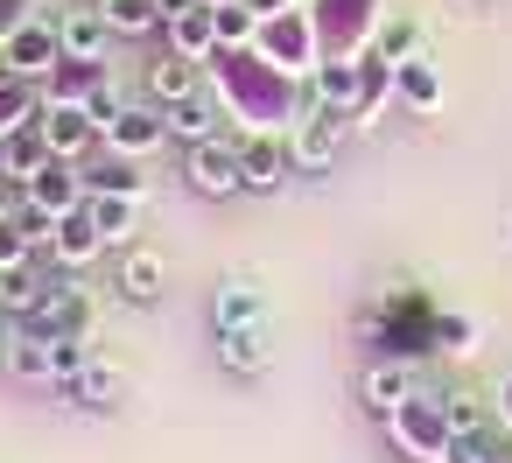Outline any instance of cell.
Returning <instances> with one entry per match:
<instances>
[{"mask_svg": "<svg viewBox=\"0 0 512 463\" xmlns=\"http://www.w3.org/2000/svg\"><path fill=\"white\" fill-rule=\"evenodd\" d=\"M393 421V435L407 442V456L414 463H456V435H449V414H442V400H407L400 414H386Z\"/></svg>", "mask_w": 512, "mask_h": 463, "instance_id": "obj_1", "label": "cell"}, {"mask_svg": "<svg viewBox=\"0 0 512 463\" xmlns=\"http://www.w3.org/2000/svg\"><path fill=\"white\" fill-rule=\"evenodd\" d=\"M22 190H29V218L50 225V232H57V218H71V211L92 204V190H85V176H78L71 162H50V169H43L36 183H22Z\"/></svg>", "mask_w": 512, "mask_h": 463, "instance_id": "obj_2", "label": "cell"}, {"mask_svg": "<svg viewBox=\"0 0 512 463\" xmlns=\"http://www.w3.org/2000/svg\"><path fill=\"white\" fill-rule=\"evenodd\" d=\"M36 127H43V141H50L57 162H78V155L99 141V120H92V106H78V99H57L50 113H36Z\"/></svg>", "mask_w": 512, "mask_h": 463, "instance_id": "obj_3", "label": "cell"}, {"mask_svg": "<svg viewBox=\"0 0 512 463\" xmlns=\"http://www.w3.org/2000/svg\"><path fill=\"white\" fill-rule=\"evenodd\" d=\"M190 190H197V197H232V190H246V155L225 148V141L190 148Z\"/></svg>", "mask_w": 512, "mask_h": 463, "instance_id": "obj_4", "label": "cell"}, {"mask_svg": "<svg viewBox=\"0 0 512 463\" xmlns=\"http://www.w3.org/2000/svg\"><path fill=\"white\" fill-rule=\"evenodd\" d=\"M218 365H232L239 379H260L274 365V330L267 323H218Z\"/></svg>", "mask_w": 512, "mask_h": 463, "instance_id": "obj_5", "label": "cell"}, {"mask_svg": "<svg viewBox=\"0 0 512 463\" xmlns=\"http://www.w3.org/2000/svg\"><path fill=\"white\" fill-rule=\"evenodd\" d=\"M169 134V120H162V106H120L113 120H106V148L120 155V162H134V155H148L155 141Z\"/></svg>", "mask_w": 512, "mask_h": 463, "instance_id": "obj_6", "label": "cell"}, {"mask_svg": "<svg viewBox=\"0 0 512 463\" xmlns=\"http://www.w3.org/2000/svg\"><path fill=\"white\" fill-rule=\"evenodd\" d=\"M85 323H92V295H85L78 281L50 288V295L36 302V316H29V330H43V337H85Z\"/></svg>", "mask_w": 512, "mask_h": 463, "instance_id": "obj_7", "label": "cell"}, {"mask_svg": "<svg viewBox=\"0 0 512 463\" xmlns=\"http://www.w3.org/2000/svg\"><path fill=\"white\" fill-rule=\"evenodd\" d=\"M169 43L176 57H211L218 50V8H204V0H183V8H169Z\"/></svg>", "mask_w": 512, "mask_h": 463, "instance_id": "obj_8", "label": "cell"}, {"mask_svg": "<svg viewBox=\"0 0 512 463\" xmlns=\"http://www.w3.org/2000/svg\"><path fill=\"white\" fill-rule=\"evenodd\" d=\"M344 120H351V113H337V106H316V113L295 127V162H302V169H323V162L337 155V141H344Z\"/></svg>", "mask_w": 512, "mask_h": 463, "instance_id": "obj_9", "label": "cell"}, {"mask_svg": "<svg viewBox=\"0 0 512 463\" xmlns=\"http://www.w3.org/2000/svg\"><path fill=\"white\" fill-rule=\"evenodd\" d=\"M106 36H113V29H106L99 8H71V15L57 22V43H64L71 64H99V57H106Z\"/></svg>", "mask_w": 512, "mask_h": 463, "instance_id": "obj_10", "label": "cell"}, {"mask_svg": "<svg viewBox=\"0 0 512 463\" xmlns=\"http://www.w3.org/2000/svg\"><path fill=\"white\" fill-rule=\"evenodd\" d=\"M57 57H64V43H57L50 29H36V22H29V29H15L8 43H0V64H8V71H22V78H36V71H50Z\"/></svg>", "mask_w": 512, "mask_h": 463, "instance_id": "obj_11", "label": "cell"}, {"mask_svg": "<svg viewBox=\"0 0 512 463\" xmlns=\"http://www.w3.org/2000/svg\"><path fill=\"white\" fill-rule=\"evenodd\" d=\"M50 253H57L64 267H92V260L106 253V239H99L92 211H71V218H57V232H50Z\"/></svg>", "mask_w": 512, "mask_h": 463, "instance_id": "obj_12", "label": "cell"}, {"mask_svg": "<svg viewBox=\"0 0 512 463\" xmlns=\"http://www.w3.org/2000/svg\"><path fill=\"white\" fill-rule=\"evenodd\" d=\"M8 372H15L22 386H57V344H50L43 330H22V337L8 344Z\"/></svg>", "mask_w": 512, "mask_h": 463, "instance_id": "obj_13", "label": "cell"}, {"mask_svg": "<svg viewBox=\"0 0 512 463\" xmlns=\"http://www.w3.org/2000/svg\"><path fill=\"white\" fill-rule=\"evenodd\" d=\"M162 120H169V134H176L183 148H204V141H218V106H211L204 92H190V99L162 106Z\"/></svg>", "mask_w": 512, "mask_h": 463, "instance_id": "obj_14", "label": "cell"}, {"mask_svg": "<svg viewBox=\"0 0 512 463\" xmlns=\"http://www.w3.org/2000/svg\"><path fill=\"white\" fill-rule=\"evenodd\" d=\"M407 400H414V372H407L400 358H386V365L365 372V407H372V414H400Z\"/></svg>", "mask_w": 512, "mask_h": 463, "instance_id": "obj_15", "label": "cell"}, {"mask_svg": "<svg viewBox=\"0 0 512 463\" xmlns=\"http://www.w3.org/2000/svg\"><path fill=\"white\" fill-rule=\"evenodd\" d=\"M50 162H57V155H50L43 127H29V134H8V148H0V176H15V183H36Z\"/></svg>", "mask_w": 512, "mask_h": 463, "instance_id": "obj_16", "label": "cell"}, {"mask_svg": "<svg viewBox=\"0 0 512 463\" xmlns=\"http://www.w3.org/2000/svg\"><path fill=\"white\" fill-rule=\"evenodd\" d=\"M64 393H71L78 407L106 414V407H120V393H127V372H113V365H99V358H92V365H85V372H78V379H71Z\"/></svg>", "mask_w": 512, "mask_h": 463, "instance_id": "obj_17", "label": "cell"}, {"mask_svg": "<svg viewBox=\"0 0 512 463\" xmlns=\"http://www.w3.org/2000/svg\"><path fill=\"white\" fill-rule=\"evenodd\" d=\"M85 211H92V225H99L106 246H127V239H134V211H141V197H113V190H99Z\"/></svg>", "mask_w": 512, "mask_h": 463, "instance_id": "obj_18", "label": "cell"}, {"mask_svg": "<svg viewBox=\"0 0 512 463\" xmlns=\"http://www.w3.org/2000/svg\"><path fill=\"white\" fill-rule=\"evenodd\" d=\"M120 295H127L134 309H155V302H162V253H127V267H120Z\"/></svg>", "mask_w": 512, "mask_h": 463, "instance_id": "obj_19", "label": "cell"}, {"mask_svg": "<svg viewBox=\"0 0 512 463\" xmlns=\"http://www.w3.org/2000/svg\"><path fill=\"white\" fill-rule=\"evenodd\" d=\"M99 15H106V29L113 36H148V29H162V0H99Z\"/></svg>", "mask_w": 512, "mask_h": 463, "instance_id": "obj_20", "label": "cell"}, {"mask_svg": "<svg viewBox=\"0 0 512 463\" xmlns=\"http://www.w3.org/2000/svg\"><path fill=\"white\" fill-rule=\"evenodd\" d=\"M239 155H246V190H281V176L295 162V148H281V141H253Z\"/></svg>", "mask_w": 512, "mask_h": 463, "instance_id": "obj_21", "label": "cell"}, {"mask_svg": "<svg viewBox=\"0 0 512 463\" xmlns=\"http://www.w3.org/2000/svg\"><path fill=\"white\" fill-rule=\"evenodd\" d=\"M190 92H197L190 57H162V64H148V99H155V106H176V99H190Z\"/></svg>", "mask_w": 512, "mask_h": 463, "instance_id": "obj_22", "label": "cell"}, {"mask_svg": "<svg viewBox=\"0 0 512 463\" xmlns=\"http://www.w3.org/2000/svg\"><path fill=\"white\" fill-rule=\"evenodd\" d=\"M36 302H43V288H36V274H29V267L0 274V309H8V316H36Z\"/></svg>", "mask_w": 512, "mask_h": 463, "instance_id": "obj_23", "label": "cell"}, {"mask_svg": "<svg viewBox=\"0 0 512 463\" xmlns=\"http://www.w3.org/2000/svg\"><path fill=\"white\" fill-rule=\"evenodd\" d=\"M218 323H267V302H260L253 288H232V295L218 302Z\"/></svg>", "mask_w": 512, "mask_h": 463, "instance_id": "obj_24", "label": "cell"}, {"mask_svg": "<svg viewBox=\"0 0 512 463\" xmlns=\"http://www.w3.org/2000/svg\"><path fill=\"white\" fill-rule=\"evenodd\" d=\"M50 344H57V386H71V379L92 365V351H85L92 337H50Z\"/></svg>", "mask_w": 512, "mask_h": 463, "instance_id": "obj_25", "label": "cell"}, {"mask_svg": "<svg viewBox=\"0 0 512 463\" xmlns=\"http://www.w3.org/2000/svg\"><path fill=\"white\" fill-rule=\"evenodd\" d=\"M400 85H407V99H414V106H435V99H442V92H435V71H428L421 57H407V64H400Z\"/></svg>", "mask_w": 512, "mask_h": 463, "instance_id": "obj_26", "label": "cell"}, {"mask_svg": "<svg viewBox=\"0 0 512 463\" xmlns=\"http://www.w3.org/2000/svg\"><path fill=\"white\" fill-rule=\"evenodd\" d=\"M29 246H36V239H29L22 225H0V274H15V267H29Z\"/></svg>", "mask_w": 512, "mask_h": 463, "instance_id": "obj_27", "label": "cell"}, {"mask_svg": "<svg viewBox=\"0 0 512 463\" xmlns=\"http://www.w3.org/2000/svg\"><path fill=\"white\" fill-rule=\"evenodd\" d=\"M379 50H386V64H393V57H400V64H407V50H414V22H393V29H386V43H379Z\"/></svg>", "mask_w": 512, "mask_h": 463, "instance_id": "obj_28", "label": "cell"}, {"mask_svg": "<svg viewBox=\"0 0 512 463\" xmlns=\"http://www.w3.org/2000/svg\"><path fill=\"white\" fill-rule=\"evenodd\" d=\"M15 29H29V15H22V0H0V43H8Z\"/></svg>", "mask_w": 512, "mask_h": 463, "instance_id": "obj_29", "label": "cell"}, {"mask_svg": "<svg viewBox=\"0 0 512 463\" xmlns=\"http://www.w3.org/2000/svg\"><path fill=\"white\" fill-rule=\"evenodd\" d=\"M470 463H512V456H491V449H484V456H470Z\"/></svg>", "mask_w": 512, "mask_h": 463, "instance_id": "obj_30", "label": "cell"}, {"mask_svg": "<svg viewBox=\"0 0 512 463\" xmlns=\"http://www.w3.org/2000/svg\"><path fill=\"white\" fill-rule=\"evenodd\" d=\"M8 344H15V337H8V330H0V358H8Z\"/></svg>", "mask_w": 512, "mask_h": 463, "instance_id": "obj_31", "label": "cell"}]
</instances>
